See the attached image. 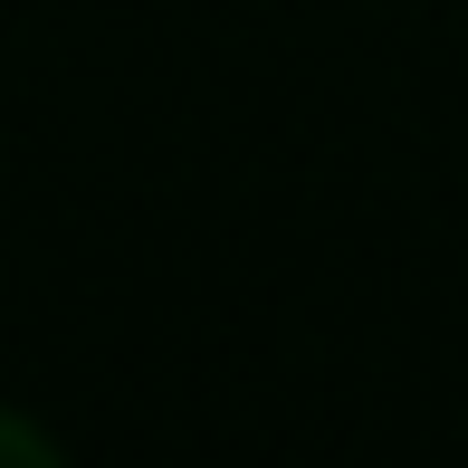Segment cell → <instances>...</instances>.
Wrapping results in <instances>:
<instances>
[{
  "label": "cell",
  "instance_id": "cell-1",
  "mask_svg": "<svg viewBox=\"0 0 468 468\" xmlns=\"http://www.w3.org/2000/svg\"><path fill=\"white\" fill-rule=\"evenodd\" d=\"M48 459H58V440H48V431H29V420L0 411V468H48Z\"/></svg>",
  "mask_w": 468,
  "mask_h": 468
}]
</instances>
